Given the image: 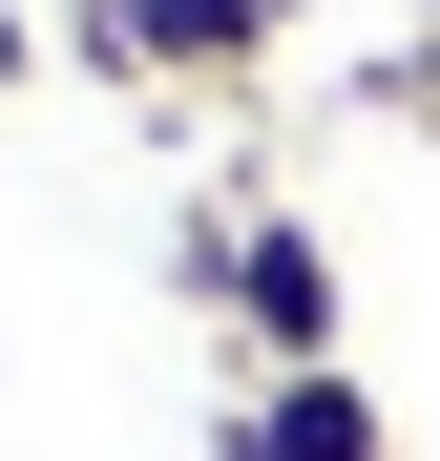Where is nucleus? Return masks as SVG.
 Wrapping results in <instances>:
<instances>
[{
    "instance_id": "obj_1",
    "label": "nucleus",
    "mask_w": 440,
    "mask_h": 461,
    "mask_svg": "<svg viewBox=\"0 0 440 461\" xmlns=\"http://www.w3.org/2000/svg\"><path fill=\"white\" fill-rule=\"evenodd\" d=\"M210 315L252 336V377H315V357L356 336V294H336V230H315V210H231V230H210Z\"/></svg>"
},
{
    "instance_id": "obj_2",
    "label": "nucleus",
    "mask_w": 440,
    "mask_h": 461,
    "mask_svg": "<svg viewBox=\"0 0 440 461\" xmlns=\"http://www.w3.org/2000/svg\"><path fill=\"white\" fill-rule=\"evenodd\" d=\"M63 42H85L105 85H210V63H252V42H273V0H85Z\"/></svg>"
},
{
    "instance_id": "obj_3",
    "label": "nucleus",
    "mask_w": 440,
    "mask_h": 461,
    "mask_svg": "<svg viewBox=\"0 0 440 461\" xmlns=\"http://www.w3.org/2000/svg\"><path fill=\"white\" fill-rule=\"evenodd\" d=\"M231 461H399L378 440V399L315 357V377H252V420H231Z\"/></svg>"
},
{
    "instance_id": "obj_4",
    "label": "nucleus",
    "mask_w": 440,
    "mask_h": 461,
    "mask_svg": "<svg viewBox=\"0 0 440 461\" xmlns=\"http://www.w3.org/2000/svg\"><path fill=\"white\" fill-rule=\"evenodd\" d=\"M399 105H419V126H440V22H419V85H399Z\"/></svg>"
},
{
    "instance_id": "obj_5",
    "label": "nucleus",
    "mask_w": 440,
    "mask_h": 461,
    "mask_svg": "<svg viewBox=\"0 0 440 461\" xmlns=\"http://www.w3.org/2000/svg\"><path fill=\"white\" fill-rule=\"evenodd\" d=\"M22 63H42V42H22V0H0V85H22Z\"/></svg>"
},
{
    "instance_id": "obj_6",
    "label": "nucleus",
    "mask_w": 440,
    "mask_h": 461,
    "mask_svg": "<svg viewBox=\"0 0 440 461\" xmlns=\"http://www.w3.org/2000/svg\"><path fill=\"white\" fill-rule=\"evenodd\" d=\"M419 22H440V0H419Z\"/></svg>"
}]
</instances>
